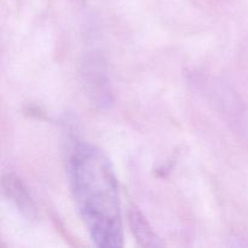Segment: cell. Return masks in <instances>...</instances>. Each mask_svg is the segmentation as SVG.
<instances>
[{
  "mask_svg": "<svg viewBox=\"0 0 248 248\" xmlns=\"http://www.w3.org/2000/svg\"><path fill=\"white\" fill-rule=\"evenodd\" d=\"M130 223L135 235L144 246H157L156 237H155L154 232H152L147 220L144 219V217L138 211H131Z\"/></svg>",
  "mask_w": 248,
  "mask_h": 248,
  "instance_id": "cell-2",
  "label": "cell"
},
{
  "mask_svg": "<svg viewBox=\"0 0 248 248\" xmlns=\"http://www.w3.org/2000/svg\"><path fill=\"white\" fill-rule=\"evenodd\" d=\"M5 182L9 184V186L6 188V191H11V193L15 194V196H12V198L15 199V201H17L19 203V208H22L23 211H27L31 215V212L33 211L31 199L27 196L23 189L21 188V183L18 184L17 179H12V177H9V179H6Z\"/></svg>",
  "mask_w": 248,
  "mask_h": 248,
  "instance_id": "cell-3",
  "label": "cell"
},
{
  "mask_svg": "<svg viewBox=\"0 0 248 248\" xmlns=\"http://www.w3.org/2000/svg\"><path fill=\"white\" fill-rule=\"evenodd\" d=\"M78 212L99 247L123 246V220L118 181L110 161L89 143L74 148L68 165Z\"/></svg>",
  "mask_w": 248,
  "mask_h": 248,
  "instance_id": "cell-1",
  "label": "cell"
}]
</instances>
